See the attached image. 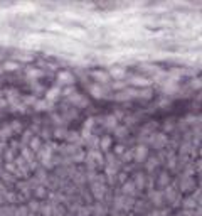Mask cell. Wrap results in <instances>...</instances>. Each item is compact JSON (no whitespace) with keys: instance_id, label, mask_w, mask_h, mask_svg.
Returning <instances> with one entry per match:
<instances>
[{"instance_id":"obj_1","label":"cell","mask_w":202,"mask_h":216,"mask_svg":"<svg viewBox=\"0 0 202 216\" xmlns=\"http://www.w3.org/2000/svg\"><path fill=\"white\" fill-rule=\"evenodd\" d=\"M131 85H136V86H148V85H150V79L142 78V76H135V78H131Z\"/></svg>"},{"instance_id":"obj_2","label":"cell","mask_w":202,"mask_h":216,"mask_svg":"<svg viewBox=\"0 0 202 216\" xmlns=\"http://www.w3.org/2000/svg\"><path fill=\"white\" fill-rule=\"evenodd\" d=\"M93 76L96 78V81H99V83H106L108 79H110V76L106 74V73H101V71H94L93 73Z\"/></svg>"},{"instance_id":"obj_3","label":"cell","mask_w":202,"mask_h":216,"mask_svg":"<svg viewBox=\"0 0 202 216\" xmlns=\"http://www.w3.org/2000/svg\"><path fill=\"white\" fill-rule=\"evenodd\" d=\"M89 91H91V95H93L94 98H101V96H103V89L99 88V86H91Z\"/></svg>"},{"instance_id":"obj_4","label":"cell","mask_w":202,"mask_h":216,"mask_svg":"<svg viewBox=\"0 0 202 216\" xmlns=\"http://www.w3.org/2000/svg\"><path fill=\"white\" fill-rule=\"evenodd\" d=\"M59 79H62L64 83H73V76L67 73V71H62V73H59Z\"/></svg>"},{"instance_id":"obj_5","label":"cell","mask_w":202,"mask_h":216,"mask_svg":"<svg viewBox=\"0 0 202 216\" xmlns=\"http://www.w3.org/2000/svg\"><path fill=\"white\" fill-rule=\"evenodd\" d=\"M59 93H61V89H59V88L51 89V91L47 93V100H56V98H58V95H59Z\"/></svg>"},{"instance_id":"obj_6","label":"cell","mask_w":202,"mask_h":216,"mask_svg":"<svg viewBox=\"0 0 202 216\" xmlns=\"http://www.w3.org/2000/svg\"><path fill=\"white\" fill-rule=\"evenodd\" d=\"M145 155H147V149L138 147V150H136V160H142V159H145Z\"/></svg>"},{"instance_id":"obj_7","label":"cell","mask_w":202,"mask_h":216,"mask_svg":"<svg viewBox=\"0 0 202 216\" xmlns=\"http://www.w3.org/2000/svg\"><path fill=\"white\" fill-rule=\"evenodd\" d=\"M123 74H125V69H118V68L111 69V76H115V78H121Z\"/></svg>"},{"instance_id":"obj_8","label":"cell","mask_w":202,"mask_h":216,"mask_svg":"<svg viewBox=\"0 0 202 216\" xmlns=\"http://www.w3.org/2000/svg\"><path fill=\"white\" fill-rule=\"evenodd\" d=\"M17 68H19L17 63H5V69L7 71H14V69H17Z\"/></svg>"},{"instance_id":"obj_9","label":"cell","mask_w":202,"mask_h":216,"mask_svg":"<svg viewBox=\"0 0 202 216\" xmlns=\"http://www.w3.org/2000/svg\"><path fill=\"white\" fill-rule=\"evenodd\" d=\"M103 145H105V147L108 149V145H110V138H108V137H106L105 140H103ZM106 149H105V150H106Z\"/></svg>"}]
</instances>
